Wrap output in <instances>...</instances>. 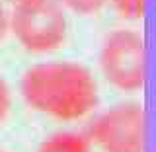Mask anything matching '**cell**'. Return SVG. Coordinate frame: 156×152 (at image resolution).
<instances>
[{"instance_id":"cell-1","label":"cell","mask_w":156,"mask_h":152,"mask_svg":"<svg viewBox=\"0 0 156 152\" xmlns=\"http://www.w3.org/2000/svg\"><path fill=\"white\" fill-rule=\"evenodd\" d=\"M20 92L31 109L58 121L82 119L98 105L94 74L72 61H47L29 66L20 80Z\"/></svg>"},{"instance_id":"cell-2","label":"cell","mask_w":156,"mask_h":152,"mask_svg":"<svg viewBox=\"0 0 156 152\" xmlns=\"http://www.w3.org/2000/svg\"><path fill=\"white\" fill-rule=\"evenodd\" d=\"M10 29L29 53L57 51L66 39V16L58 0H33L10 8Z\"/></svg>"},{"instance_id":"cell-3","label":"cell","mask_w":156,"mask_h":152,"mask_svg":"<svg viewBox=\"0 0 156 152\" xmlns=\"http://www.w3.org/2000/svg\"><path fill=\"white\" fill-rule=\"evenodd\" d=\"M101 74L121 92H136L144 84V43L133 29H113L100 49Z\"/></svg>"},{"instance_id":"cell-4","label":"cell","mask_w":156,"mask_h":152,"mask_svg":"<svg viewBox=\"0 0 156 152\" xmlns=\"http://www.w3.org/2000/svg\"><path fill=\"white\" fill-rule=\"evenodd\" d=\"M90 143L104 152H143L144 150V109L136 101L111 105L92 121Z\"/></svg>"},{"instance_id":"cell-5","label":"cell","mask_w":156,"mask_h":152,"mask_svg":"<svg viewBox=\"0 0 156 152\" xmlns=\"http://www.w3.org/2000/svg\"><path fill=\"white\" fill-rule=\"evenodd\" d=\"M37 152H92V150L88 136L80 133H72V131H61V133L47 136Z\"/></svg>"},{"instance_id":"cell-6","label":"cell","mask_w":156,"mask_h":152,"mask_svg":"<svg viewBox=\"0 0 156 152\" xmlns=\"http://www.w3.org/2000/svg\"><path fill=\"white\" fill-rule=\"evenodd\" d=\"M111 4L125 19H140L146 10V0H111Z\"/></svg>"},{"instance_id":"cell-7","label":"cell","mask_w":156,"mask_h":152,"mask_svg":"<svg viewBox=\"0 0 156 152\" xmlns=\"http://www.w3.org/2000/svg\"><path fill=\"white\" fill-rule=\"evenodd\" d=\"M65 8L70 12L80 14V16H90V14L100 12L101 8L107 4V0H58Z\"/></svg>"},{"instance_id":"cell-8","label":"cell","mask_w":156,"mask_h":152,"mask_svg":"<svg viewBox=\"0 0 156 152\" xmlns=\"http://www.w3.org/2000/svg\"><path fill=\"white\" fill-rule=\"evenodd\" d=\"M10 107H12V94H10V86L6 78L0 74V121L6 119Z\"/></svg>"},{"instance_id":"cell-9","label":"cell","mask_w":156,"mask_h":152,"mask_svg":"<svg viewBox=\"0 0 156 152\" xmlns=\"http://www.w3.org/2000/svg\"><path fill=\"white\" fill-rule=\"evenodd\" d=\"M8 12H6V6H4V2L0 0V41L4 39L6 35V31L10 29V22H8Z\"/></svg>"},{"instance_id":"cell-10","label":"cell","mask_w":156,"mask_h":152,"mask_svg":"<svg viewBox=\"0 0 156 152\" xmlns=\"http://www.w3.org/2000/svg\"><path fill=\"white\" fill-rule=\"evenodd\" d=\"M4 2V6H8L10 8H16V6H22V4H27V2H33V0H2Z\"/></svg>"},{"instance_id":"cell-11","label":"cell","mask_w":156,"mask_h":152,"mask_svg":"<svg viewBox=\"0 0 156 152\" xmlns=\"http://www.w3.org/2000/svg\"><path fill=\"white\" fill-rule=\"evenodd\" d=\"M0 152H6V150H2V148H0Z\"/></svg>"}]
</instances>
